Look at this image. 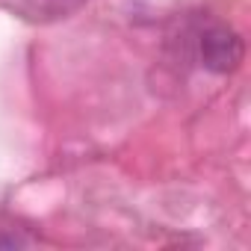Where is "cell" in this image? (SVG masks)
<instances>
[{
	"label": "cell",
	"instance_id": "6da1fadb",
	"mask_svg": "<svg viewBox=\"0 0 251 251\" xmlns=\"http://www.w3.org/2000/svg\"><path fill=\"white\" fill-rule=\"evenodd\" d=\"M242 56H245V45L233 27L213 21L198 33V59L207 71L230 74L239 68Z\"/></svg>",
	"mask_w": 251,
	"mask_h": 251
},
{
	"label": "cell",
	"instance_id": "7a4b0ae2",
	"mask_svg": "<svg viewBox=\"0 0 251 251\" xmlns=\"http://www.w3.org/2000/svg\"><path fill=\"white\" fill-rule=\"evenodd\" d=\"M86 0H15V6L33 21H62L71 18Z\"/></svg>",
	"mask_w": 251,
	"mask_h": 251
},
{
	"label": "cell",
	"instance_id": "3957f363",
	"mask_svg": "<svg viewBox=\"0 0 251 251\" xmlns=\"http://www.w3.org/2000/svg\"><path fill=\"white\" fill-rule=\"evenodd\" d=\"M18 245H27V239L18 236V233H9V236L0 233V248H18Z\"/></svg>",
	"mask_w": 251,
	"mask_h": 251
}]
</instances>
